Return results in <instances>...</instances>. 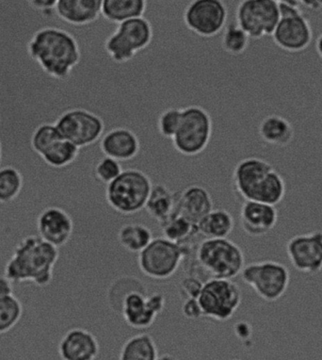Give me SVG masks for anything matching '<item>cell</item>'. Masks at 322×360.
<instances>
[{"mask_svg": "<svg viewBox=\"0 0 322 360\" xmlns=\"http://www.w3.org/2000/svg\"><path fill=\"white\" fill-rule=\"evenodd\" d=\"M27 48L41 71L59 82H67L82 60L79 41L60 27H41L27 41Z\"/></svg>", "mask_w": 322, "mask_h": 360, "instance_id": "obj_1", "label": "cell"}, {"mask_svg": "<svg viewBox=\"0 0 322 360\" xmlns=\"http://www.w3.org/2000/svg\"><path fill=\"white\" fill-rule=\"evenodd\" d=\"M59 257V248L30 235L15 245L5 266L4 275L13 283L30 282L37 287H46L53 281V271Z\"/></svg>", "mask_w": 322, "mask_h": 360, "instance_id": "obj_2", "label": "cell"}, {"mask_svg": "<svg viewBox=\"0 0 322 360\" xmlns=\"http://www.w3.org/2000/svg\"><path fill=\"white\" fill-rule=\"evenodd\" d=\"M232 187L243 201L259 202L276 207L287 193L281 174L265 160L248 157L237 163L233 172Z\"/></svg>", "mask_w": 322, "mask_h": 360, "instance_id": "obj_3", "label": "cell"}, {"mask_svg": "<svg viewBox=\"0 0 322 360\" xmlns=\"http://www.w3.org/2000/svg\"><path fill=\"white\" fill-rule=\"evenodd\" d=\"M197 262L210 278L232 279L243 272L245 256L243 249L227 239H205L196 249Z\"/></svg>", "mask_w": 322, "mask_h": 360, "instance_id": "obj_4", "label": "cell"}, {"mask_svg": "<svg viewBox=\"0 0 322 360\" xmlns=\"http://www.w3.org/2000/svg\"><path fill=\"white\" fill-rule=\"evenodd\" d=\"M153 184L144 172L127 169L105 188V200L116 212L132 215L146 207Z\"/></svg>", "mask_w": 322, "mask_h": 360, "instance_id": "obj_5", "label": "cell"}, {"mask_svg": "<svg viewBox=\"0 0 322 360\" xmlns=\"http://www.w3.org/2000/svg\"><path fill=\"white\" fill-rule=\"evenodd\" d=\"M188 256V245H181L165 237H157L139 254L138 265L147 278L166 281L179 271L180 265Z\"/></svg>", "mask_w": 322, "mask_h": 360, "instance_id": "obj_6", "label": "cell"}, {"mask_svg": "<svg viewBox=\"0 0 322 360\" xmlns=\"http://www.w3.org/2000/svg\"><path fill=\"white\" fill-rule=\"evenodd\" d=\"M202 316L217 322L231 320L243 302L240 286L231 279L210 278L205 281L197 298Z\"/></svg>", "mask_w": 322, "mask_h": 360, "instance_id": "obj_7", "label": "cell"}, {"mask_svg": "<svg viewBox=\"0 0 322 360\" xmlns=\"http://www.w3.org/2000/svg\"><path fill=\"white\" fill-rule=\"evenodd\" d=\"M213 124L210 113L200 106L182 109V120L173 138L174 149L186 157H194L207 149L212 137Z\"/></svg>", "mask_w": 322, "mask_h": 360, "instance_id": "obj_8", "label": "cell"}, {"mask_svg": "<svg viewBox=\"0 0 322 360\" xmlns=\"http://www.w3.org/2000/svg\"><path fill=\"white\" fill-rule=\"evenodd\" d=\"M240 275L244 283L266 302L279 300L287 292L290 282L288 269L273 260L250 263L244 266Z\"/></svg>", "mask_w": 322, "mask_h": 360, "instance_id": "obj_9", "label": "cell"}, {"mask_svg": "<svg viewBox=\"0 0 322 360\" xmlns=\"http://www.w3.org/2000/svg\"><path fill=\"white\" fill-rule=\"evenodd\" d=\"M279 21L277 0H243L236 11V23L252 40L271 37Z\"/></svg>", "mask_w": 322, "mask_h": 360, "instance_id": "obj_10", "label": "cell"}, {"mask_svg": "<svg viewBox=\"0 0 322 360\" xmlns=\"http://www.w3.org/2000/svg\"><path fill=\"white\" fill-rule=\"evenodd\" d=\"M54 124L63 139L79 149L96 143L105 130L104 121L100 116L80 108L60 113Z\"/></svg>", "mask_w": 322, "mask_h": 360, "instance_id": "obj_11", "label": "cell"}, {"mask_svg": "<svg viewBox=\"0 0 322 360\" xmlns=\"http://www.w3.org/2000/svg\"><path fill=\"white\" fill-rule=\"evenodd\" d=\"M183 19L191 32L200 37L211 38L226 27L228 11L221 0H195L186 7Z\"/></svg>", "mask_w": 322, "mask_h": 360, "instance_id": "obj_12", "label": "cell"}, {"mask_svg": "<svg viewBox=\"0 0 322 360\" xmlns=\"http://www.w3.org/2000/svg\"><path fill=\"white\" fill-rule=\"evenodd\" d=\"M166 299L160 292L146 295L134 292L127 295L122 304L120 314L130 328L143 330L153 326L165 309Z\"/></svg>", "mask_w": 322, "mask_h": 360, "instance_id": "obj_13", "label": "cell"}, {"mask_svg": "<svg viewBox=\"0 0 322 360\" xmlns=\"http://www.w3.org/2000/svg\"><path fill=\"white\" fill-rule=\"evenodd\" d=\"M285 250L291 264L299 272L314 275L322 270V231L291 238Z\"/></svg>", "mask_w": 322, "mask_h": 360, "instance_id": "obj_14", "label": "cell"}, {"mask_svg": "<svg viewBox=\"0 0 322 360\" xmlns=\"http://www.w3.org/2000/svg\"><path fill=\"white\" fill-rule=\"evenodd\" d=\"M313 39L312 27L304 15L280 18L271 40L274 44L290 53H299L311 46Z\"/></svg>", "mask_w": 322, "mask_h": 360, "instance_id": "obj_15", "label": "cell"}, {"mask_svg": "<svg viewBox=\"0 0 322 360\" xmlns=\"http://www.w3.org/2000/svg\"><path fill=\"white\" fill-rule=\"evenodd\" d=\"M38 236L60 248L70 240L74 232V221L65 210L47 207L37 217Z\"/></svg>", "mask_w": 322, "mask_h": 360, "instance_id": "obj_16", "label": "cell"}, {"mask_svg": "<svg viewBox=\"0 0 322 360\" xmlns=\"http://www.w3.org/2000/svg\"><path fill=\"white\" fill-rule=\"evenodd\" d=\"M279 213L276 207L259 202L244 201L240 213L241 229L251 237L270 233L277 223Z\"/></svg>", "mask_w": 322, "mask_h": 360, "instance_id": "obj_17", "label": "cell"}, {"mask_svg": "<svg viewBox=\"0 0 322 360\" xmlns=\"http://www.w3.org/2000/svg\"><path fill=\"white\" fill-rule=\"evenodd\" d=\"M99 352L96 337L80 328L66 332L58 345V354L62 360H96Z\"/></svg>", "mask_w": 322, "mask_h": 360, "instance_id": "obj_18", "label": "cell"}, {"mask_svg": "<svg viewBox=\"0 0 322 360\" xmlns=\"http://www.w3.org/2000/svg\"><path fill=\"white\" fill-rule=\"evenodd\" d=\"M100 149L105 157L112 158L118 162H129L138 156L141 143L131 129L115 127L103 135Z\"/></svg>", "mask_w": 322, "mask_h": 360, "instance_id": "obj_19", "label": "cell"}, {"mask_svg": "<svg viewBox=\"0 0 322 360\" xmlns=\"http://www.w3.org/2000/svg\"><path fill=\"white\" fill-rule=\"evenodd\" d=\"M214 210L212 196L205 188L191 185L177 193L176 212L194 224H198Z\"/></svg>", "mask_w": 322, "mask_h": 360, "instance_id": "obj_20", "label": "cell"}, {"mask_svg": "<svg viewBox=\"0 0 322 360\" xmlns=\"http://www.w3.org/2000/svg\"><path fill=\"white\" fill-rule=\"evenodd\" d=\"M101 0H57L55 13L72 26H87L101 16Z\"/></svg>", "mask_w": 322, "mask_h": 360, "instance_id": "obj_21", "label": "cell"}, {"mask_svg": "<svg viewBox=\"0 0 322 360\" xmlns=\"http://www.w3.org/2000/svg\"><path fill=\"white\" fill-rule=\"evenodd\" d=\"M115 32L124 46L135 54L148 48L154 38L152 25L144 16L118 25Z\"/></svg>", "mask_w": 322, "mask_h": 360, "instance_id": "obj_22", "label": "cell"}, {"mask_svg": "<svg viewBox=\"0 0 322 360\" xmlns=\"http://www.w3.org/2000/svg\"><path fill=\"white\" fill-rule=\"evenodd\" d=\"M257 135L266 145L284 146L292 141L294 130L287 119L271 113L258 124Z\"/></svg>", "mask_w": 322, "mask_h": 360, "instance_id": "obj_23", "label": "cell"}, {"mask_svg": "<svg viewBox=\"0 0 322 360\" xmlns=\"http://www.w3.org/2000/svg\"><path fill=\"white\" fill-rule=\"evenodd\" d=\"M177 193L172 192L165 184L153 185L147 199L146 212L158 223H165L176 212Z\"/></svg>", "mask_w": 322, "mask_h": 360, "instance_id": "obj_24", "label": "cell"}, {"mask_svg": "<svg viewBox=\"0 0 322 360\" xmlns=\"http://www.w3.org/2000/svg\"><path fill=\"white\" fill-rule=\"evenodd\" d=\"M146 9L147 2L144 0H103L101 15L110 23L120 25L143 18Z\"/></svg>", "mask_w": 322, "mask_h": 360, "instance_id": "obj_25", "label": "cell"}, {"mask_svg": "<svg viewBox=\"0 0 322 360\" xmlns=\"http://www.w3.org/2000/svg\"><path fill=\"white\" fill-rule=\"evenodd\" d=\"M234 228V217L224 209L211 210L198 224L199 234L205 239H226Z\"/></svg>", "mask_w": 322, "mask_h": 360, "instance_id": "obj_26", "label": "cell"}, {"mask_svg": "<svg viewBox=\"0 0 322 360\" xmlns=\"http://www.w3.org/2000/svg\"><path fill=\"white\" fill-rule=\"evenodd\" d=\"M157 347L151 335L141 333L126 340L122 346L119 360H155Z\"/></svg>", "mask_w": 322, "mask_h": 360, "instance_id": "obj_27", "label": "cell"}, {"mask_svg": "<svg viewBox=\"0 0 322 360\" xmlns=\"http://www.w3.org/2000/svg\"><path fill=\"white\" fill-rule=\"evenodd\" d=\"M163 237L179 245H188L199 234L198 226L183 216L174 213L165 223L160 224Z\"/></svg>", "mask_w": 322, "mask_h": 360, "instance_id": "obj_28", "label": "cell"}, {"mask_svg": "<svg viewBox=\"0 0 322 360\" xmlns=\"http://www.w3.org/2000/svg\"><path fill=\"white\" fill-rule=\"evenodd\" d=\"M122 248L130 253L140 254L152 242V231L143 224H127L118 232Z\"/></svg>", "mask_w": 322, "mask_h": 360, "instance_id": "obj_29", "label": "cell"}, {"mask_svg": "<svg viewBox=\"0 0 322 360\" xmlns=\"http://www.w3.org/2000/svg\"><path fill=\"white\" fill-rule=\"evenodd\" d=\"M134 292L148 295V290L143 282L134 276H122V278L116 279L108 290V299H109L110 309L115 310V312L120 313L122 304L124 299L130 293Z\"/></svg>", "mask_w": 322, "mask_h": 360, "instance_id": "obj_30", "label": "cell"}, {"mask_svg": "<svg viewBox=\"0 0 322 360\" xmlns=\"http://www.w3.org/2000/svg\"><path fill=\"white\" fill-rule=\"evenodd\" d=\"M79 154V148L68 141L62 139L53 143L41 157L50 167L63 169L73 165Z\"/></svg>", "mask_w": 322, "mask_h": 360, "instance_id": "obj_31", "label": "cell"}, {"mask_svg": "<svg viewBox=\"0 0 322 360\" xmlns=\"http://www.w3.org/2000/svg\"><path fill=\"white\" fill-rule=\"evenodd\" d=\"M24 176L15 166L0 167V204H10L21 195Z\"/></svg>", "mask_w": 322, "mask_h": 360, "instance_id": "obj_32", "label": "cell"}, {"mask_svg": "<svg viewBox=\"0 0 322 360\" xmlns=\"http://www.w3.org/2000/svg\"><path fill=\"white\" fill-rule=\"evenodd\" d=\"M250 40L251 39L246 32L236 22H231L224 27L221 48L232 56H240L248 49Z\"/></svg>", "mask_w": 322, "mask_h": 360, "instance_id": "obj_33", "label": "cell"}, {"mask_svg": "<svg viewBox=\"0 0 322 360\" xmlns=\"http://www.w3.org/2000/svg\"><path fill=\"white\" fill-rule=\"evenodd\" d=\"M23 315V306L15 295L0 296V335L12 330Z\"/></svg>", "mask_w": 322, "mask_h": 360, "instance_id": "obj_34", "label": "cell"}, {"mask_svg": "<svg viewBox=\"0 0 322 360\" xmlns=\"http://www.w3.org/2000/svg\"><path fill=\"white\" fill-rule=\"evenodd\" d=\"M63 138L60 134L59 130L57 129L54 123L49 122L40 124L33 132L32 140V148L35 153L43 155L53 145L62 140Z\"/></svg>", "mask_w": 322, "mask_h": 360, "instance_id": "obj_35", "label": "cell"}, {"mask_svg": "<svg viewBox=\"0 0 322 360\" xmlns=\"http://www.w3.org/2000/svg\"><path fill=\"white\" fill-rule=\"evenodd\" d=\"M182 120V109L170 108L160 113L157 119V129L161 136L173 140Z\"/></svg>", "mask_w": 322, "mask_h": 360, "instance_id": "obj_36", "label": "cell"}, {"mask_svg": "<svg viewBox=\"0 0 322 360\" xmlns=\"http://www.w3.org/2000/svg\"><path fill=\"white\" fill-rule=\"evenodd\" d=\"M120 162L112 158L104 157L94 165V176L97 181L109 185L123 172Z\"/></svg>", "mask_w": 322, "mask_h": 360, "instance_id": "obj_37", "label": "cell"}, {"mask_svg": "<svg viewBox=\"0 0 322 360\" xmlns=\"http://www.w3.org/2000/svg\"><path fill=\"white\" fill-rule=\"evenodd\" d=\"M204 283L205 281H202V279L191 275L183 278L179 284V295L181 296L182 300L198 298Z\"/></svg>", "mask_w": 322, "mask_h": 360, "instance_id": "obj_38", "label": "cell"}, {"mask_svg": "<svg viewBox=\"0 0 322 360\" xmlns=\"http://www.w3.org/2000/svg\"><path fill=\"white\" fill-rule=\"evenodd\" d=\"M182 313L187 319L190 320H197L204 317L202 316L201 307H200L197 299L191 298L183 301Z\"/></svg>", "mask_w": 322, "mask_h": 360, "instance_id": "obj_39", "label": "cell"}, {"mask_svg": "<svg viewBox=\"0 0 322 360\" xmlns=\"http://www.w3.org/2000/svg\"><path fill=\"white\" fill-rule=\"evenodd\" d=\"M29 4L33 9L40 11L46 15H53L56 8L57 0H29Z\"/></svg>", "mask_w": 322, "mask_h": 360, "instance_id": "obj_40", "label": "cell"}, {"mask_svg": "<svg viewBox=\"0 0 322 360\" xmlns=\"http://www.w3.org/2000/svg\"><path fill=\"white\" fill-rule=\"evenodd\" d=\"M234 331L236 336L241 340H248L252 337V328L249 323L240 321L236 323Z\"/></svg>", "mask_w": 322, "mask_h": 360, "instance_id": "obj_41", "label": "cell"}, {"mask_svg": "<svg viewBox=\"0 0 322 360\" xmlns=\"http://www.w3.org/2000/svg\"><path fill=\"white\" fill-rule=\"evenodd\" d=\"M13 282L6 276H0V296L13 295Z\"/></svg>", "mask_w": 322, "mask_h": 360, "instance_id": "obj_42", "label": "cell"}, {"mask_svg": "<svg viewBox=\"0 0 322 360\" xmlns=\"http://www.w3.org/2000/svg\"><path fill=\"white\" fill-rule=\"evenodd\" d=\"M302 6L308 8V9H312L314 11H318L322 9V1H318V0H314V1H311V0H305V1H302Z\"/></svg>", "mask_w": 322, "mask_h": 360, "instance_id": "obj_43", "label": "cell"}, {"mask_svg": "<svg viewBox=\"0 0 322 360\" xmlns=\"http://www.w3.org/2000/svg\"><path fill=\"white\" fill-rule=\"evenodd\" d=\"M315 49L318 57L322 60V33L318 36V39H316Z\"/></svg>", "mask_w": 322, "mask_h": 360, "instance_id": "obj_44", "label": "cell"}, {"mask_svg": "<svg viewBox=\"0 0 322 360\" xmlns=\"http://www.w3.org/2000/svg\"><path fill=\"white\" fill-rule=\"evenodd\" d=\"M155 360H179L176 356H173L170 354H163L161 356H158Z\"/></svg>", "mask_w": 322, "mask_h": 360, "instance_id": "obj_45", "label": "cell"}, {"mask_svg": "<svg viewBox=\"0 0 322 360\" xmlns=\"http://www.w3.org/2000/svg\"><path fill=\"white\" fill-rule=\"evenodd\" d=\"M1 160H2V149H1V143H0V167H1Z\"/></svg>", "mask_w": 322, "mask_h": 360, "instance_id": "obj_46", "label": "cell"}, {"mask_svg": "<svg viewBox=\"0 0 322 360\" xmlns=\"http://www.w3.org/2000/svg\"><path fill=\"white\" fill-rule=\"evenodd\" d=\"M231 360H240V359H231Z\"/></svg>", "mask_w": 322, "mask_h": 360, "instance_id": "obj_47", "label": "cell"}]
</instances>
